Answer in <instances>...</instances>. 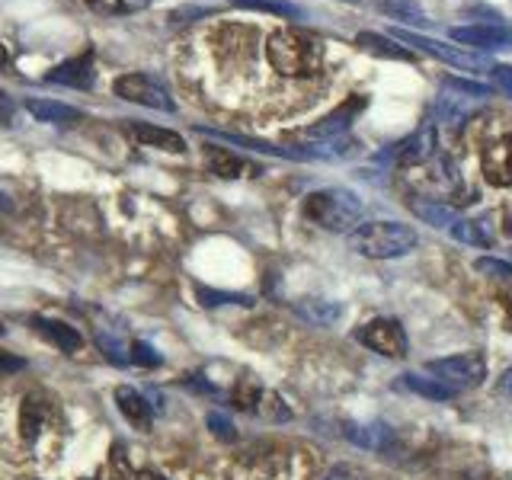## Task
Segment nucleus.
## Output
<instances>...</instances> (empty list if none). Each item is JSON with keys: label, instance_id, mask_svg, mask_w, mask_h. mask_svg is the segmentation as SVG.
<instances>
[{"label": "nucleus", "instance_id": "22", "mask_svg": "<svg viewBox=\"0 0 512 480\" xmlns=\"http://www.w3.org/2000/svg\"><path fill=\"white\" fill-rule=\"evenodd\" d=\"M231 7L272 13V16H282V20H304V16H308L298 4H292V0H231Z\"/></svg>", "mask_w": 512, "mask_h": 480}, {"label": "nucleus", "instance_id": "19", "mask_svg": "<svg viewBox=\"0 0 512 480\" xmlns=\"http://www.w3.org/2000/svg\"><path fill=\"white\" fill-rule=\"evenodd\" d=\"M295 311L314 327H330V324H336V320L343 317V304L324 301V298H304V301L295 304Z\"/></svg>", "mask_w": 512, "mask_h": 480}, {"label": "nucleus", "instance_id": "34", "mask_svg": "<svg viewBox=\"0 0 512 480\" xmlns=\"http://www.w3.org/2000/svg\"><path fill=\"white\" fill-rule=\"evenodd\" d=\"M205 423H208V429H212L218 439H228V442H231V439L237 436V432H234V423H231L224 413H208V416H205Z\"/></svg>", "mask_w": 512, "mask_h": 480}, {"label": "nucleus", "instance_id": "1", "mask_svg": "<svg viewBox=\"0 0 512 480\" xmlns=\"http://www.w3.org/2000/svg\"><path fill=\"white\" fill-rule=\"evenodd\" d=\"M266 58L282 77H314L324 68V42L301 29H279L266 39Z\"/></svg>", "mask_w": 512, "mask_h": 480}, {"label": "nucleus", "instance_id": "42", "mask_svg": "<svg viewBox=\"0 0 512 480\" xmlns=\"http://www.w3.org/2000/svg\"><path fill=\"white\" fill-rule=\"evenodd\" d=\"M0 336H4V324H0Z\"/></svg>", "mask_w": 512, "mask_h": 480}, {"label": "nucleus", "instance_id": "21", "mask_svg": "<svg viewBox=\"0 0 512 480\" xmlns=\"http://www.w3.org/2000/svg\"><path fill=\"white\" fill-rule=\"evenodd\" d=\"M375 7L384 16H391V20H400L407 26H429V16L416 0H375Z\"/></svg>", "mask_w": 512, "mask_h": 480}, {"label": "nucleus", "instance_id": "7", "mask_svg": "<svg viewBox=\"0 0 512 480\" xmlns=\"http://www.w3.org/2000/svg\"><path fill=\"white\" fill-rule=\"evenodd\" d=\"M112 90H116V96H122V100L148 106V109H160V112H173L176 109L170 90L160 84L157 77H151V74H135V71L122 74V77H116Z\"/></svg>", "mask_w": 512, "mask_h": 480}, {"label": "nucleus", "instance_id": "12", "mask_svg": "<svg viewBox=\"0 0 512 480\" xmlns=\"http://www.w3.org/2000/svg\"><path fill=\"white\" fill-rule=\"evenodd\" d=\"M362 109H365V96H349V100L343 106H336L330 116L314 122L311 128H304V138H336V135H343Z\"/></svg>", "mask_w": 512, "mask_h": 480}, {"label": "nucleus", "instance_id": "30", "mask_svg": "<svg viewBox=\"0 0 512 480\" xmlns=\"http://www.w3.org/2000/svg\"><path fill=\"white\" fill-rule=\"evenodd\" d=\"M128 359H132L135 365H141V368H157L160 362V352L151 346V343H144V340H135L132 346H128Z\"/></svg>", "mask_w": 512, "mask_h": 480}, {"label": "nucleus", "instance_id": "2", "mask_svg": "<svg viewBox=\"0 0 512 480\" xmlns=\"http://www.w3.org/2000/svg\"><path fill=\"white\" fill-rule=\"evenodd\" d=\"M416 240H420L416 231L400 221H368V224H356L349 231V247L368 256V260H397V256H407L416 247Z\"/></svg>", "mask_w": 512, "mask_h": 480}, {"label": "nucleus", "instance_id": "35", "mask_svg": "<svg viewBox=\"0 0 512 480\" xmlns=\"http://www.w3.org/2000/svg\"><path fill=\"white\" fill-rule=\"evenodd\" d=\"M324 480H365V471L359 464H336Z\"/></svg>", "mask_w": 512, "mask_h": 480}, {"label": "nucleus", "instance_id": "5", "mask_svg": "<svg viewBox=\"0 0 512 480\" xmlns=\"http://www.w3.org/2000/svg\"><path fill=\"white\" fill-rule=\"evenodd\" d=\"M391 36H394V42H400V45H413L416 52H426V55H432V58H439V61H445V64H452V68H461V71H490V64L480 58L477 52H461V48H455V45H448V42H442V39H432V36H420V32H410V29H400V26H394L391 29Z\"/></svg>", "mask_w": 512, "mask_h": 480}, {"label": "nucleus", "instance_id": "43", "mask_svg": "<svg viewBox=\"0 0 512 480\" xmlns=\"http://www.w3.org/2000/svg\"><path fill=\"white\" fill-rule=\"evenodd\" d=\"M352 4H356V0H352Z\"/></svg>", "mask_w": 512, "mask_h": 480}, {"label": "nucleus", "instance_id": "37", "mask_svg": "<svg viewBox=\"0 0 512 480\" xmlns=\"http://www.w3.org/2000/svg\"><path fill=\"white\" fill-rule=\"evenodd\" d=\"M0 368H4V372H20V368H26V362L16 359V356H4V352H0Z\"/></svg>", "mask_w": 512, "mask_h": 480}, {"label": "nucleus", "instance_id": "36", "mask_svg": "<svg viewBox=\"0 0 512 480\" xmlns=\"http://www.w3.org/2000/svg\"><path fill=\"white\" fill-rule=\"evenodd\" d=\"M208 13H212V10H205V7H183V10H173V16H170V20L173 23H186L189 20V16H208Z\"/></svg>", "mask_w": 512, "mask_h": 480}, {"label": "nucleus", "instance_id": "13", "mask_svg": "<svg viewBox=\"0 0 512 480\" xmlns=\"http://www.w3.org/2000/svg\"><path fill=\"white\" fill-rule=\"evenodd\" d=\"M125 135L135 138L138 144H144V148H157V151H167V154H183L186 151L183 135L170 132V128L151 125V122H128Z\"/></svg>", "mask_w": 512, "mask_h": 480}, {"label": "nucleus", "instance_id": "38", "mask_svg": "<svg viewBox=\"0 0 512 480\" xmlns=\"http://www.w3.org/2000/svg\"><path fill=\"white\" fill-rule=\"evenodd\" d=\"M500 391L503 394H512V365L503 372V378H500Z\"/></svg>", "mask_w": 512, "mask_h": 480}, {"label": "nucleus", "instance_id": "16", "mask_svg": "<svg viewBox=\"0 0 512 480\" xmlns=\"http://www.w3.org/2000/svg\"><path fill=\"white\" fill-rule=\"evenodd\" d=\"M29 327H36L39 336H45L48 343L58 346L61 352H77L84 346V336H80L71 324H64V320H55V317H32Z\"/></svg>", "mask_w": 512, "mask_h": 480}, {"label": "nucleus", "instance_id": "24", "mask_svg": "<svg viewBox=\"0 0 512 480\" xmlns=\"http://www.w3.org/2000/svg\"><path fill=\"white\" fill-rule=\"evenodd\" d=\"M413 212L420 215L423 221H429L432 228H452V224L458 221V212L452 205H442V202H423V199H416L413 202Z\"/></svg>", "mask_w": 512, "mask_h": 480}, {"label": "nucleus", "instance_id": "32", "mask_svg": "<svg viewBox=\"0 0 512 480\" xmlns=\"http://www.w3.org/2000/svg\"><path fill=\"white\" fill-rule=\"evenodd\" d=\"M490 87L512 100V64H490Z\"/></svg>", "mask_w": 512, "mask_h": 480}, {"label": "nucleus", "instance_id": "27", "mask_svg": "<svg viewBox=\"0 0 512 480\" xmlns=\"http://www.w3.org/2000/svg\"><path fill=\"white\" fill-rule=\"evenodd\" d=\"M42 416H45V404L39 397H26L23 400V413H20V429L26 439H36L39 436V426H42Z\"/></svg>", "mask_w": 512, "mask_h": 480}, {"label": "nucleus", "instance_id": "28", "mask_svg": "<svg viewBox=\"0 0 512 480\" xmlns=\"http://www.w3.org/2000/svg\"><path fill=\"white\" fill-rule=\"evenodd\" d=\"M448 231H452V237H455V240H461V244H471V247H490V237L484 234V228H480L477 221L458 218Z\"/></svg>", "mask_w": 512, "mask_h": 480}, {"label": "nucleus", "instance_id": "11", "mask_svg": "<svg viewBox=\"0 0 512 480\" xmlns=\"http://www.w3.org/2000/svg\"><path fill=\"white\" fill-rule=\"evenodd\" d=\"M96 80V68H93V52L77 55L61 61L58 68H52L45 74V84H61V87H74V90H87Z\"/></svg>", "mask_w": 512, "mask_h": 480}, {"label": "nucleus", "instance_id": "18", "mask_svg": "<svg viewBox=\"0 0 512 480\" xmlns=\"http://www.w3.org/2000/svg\"><path fill=\"white\" fill-rule=\"evenodd\" d=\"M346 439H352L362 448H375V452H381V448H388L394 442V429L388 423H352V426H346Z\"/></svg>", "mask_w": 512, "mask_h": 480}, {"label": "nucleus", "instance_id": "8", "mask_svg": "<svg viewBox=\"0 0 512 480\" xmlns=\"http://www.w3.org/2000/svg\"><path fill=\"white\" fill-rule=\"evenodd\" d=\"M356 340L362 346H368L378 356H388V359H400L407 356V330L397 324L391 317H378V320H368V324L359 327Z\"/></svg>", "mask_w": 512, "mask_h": 480}, {"label": "nucleus", "instance_id": "10", "mask_svg": "<svg viewBox=\"0 0 512 480\" xmlns=\"http://www.w3.org/2000/svg\"><path fill=\"white\" fill-rule=\"evenodd\" d=\"M480 173H484V180L496 189L512 186V135H503L484 151V157H480Z\"/></svg>", "mask_w": 512, "mask_h": 480}, {"label": "nucleus", "instance_id": "41", "mask_svg": "<svg viewBox=\"0 0 512 480\" xmlns=\"http://www.w3.org/2000/svg\"><path fill=\"white\" fill-rule=\"evenodd\" d=\"M506 231L512 234V215H509V224H506Z\"/></svg>", "mask_w": 512, "mask_h": 480}, {"label": "nucleus", "instance_id": "40", "mask_svg": "<svg viewBox=\"0 0 512 480\" xmlns=\"http://www.w3.org/2000/svg\"><path fill=\"white\" fill-rule=\"evenodd\" d=\"M4 64H10V55H7V45H0V68H4Z\"/></svg>", "mask_w": 512, "mask_h": 480}, {"label": "nucleus", "instance_id": "31", "mask_svg": "<svg viewBox=\"0 0 512 480\" xmlns=\"http://www.w3.org/2000/svg\"><path fill=\"white\" fill-rule=\"evenodd\" d=\"M474 269L480 272V276H490V279H509L512 276V263L496 260V256H480V260H474Z\"/></svg>", "mask_w": 512, "mask_h": 480}, {"label": "nucleus", "instance_id": "15", "mask_svg": "<svg viewBox=\"0 0 512 480\" xmlns=\"http://www.w3.org/2000/svg\"><path fill=\"white\" fill-rule=\"evenodd\" d=\"M116 407L135 429L148 432L154 426V407L148 404V397H144L141 391H135V388H128V384L116 388Z\"/></svg>", "mask_w": 512, "mask_h": 480}, {"label": "nucleus", "instance_id": "20", "mask_svg": "<svg viewBox=\"0 0 512 480\" xmlns=\"http://www.w3.org/2000/svg\"><path fill=\"white\" fill-rule=\"evenodd\" d=\"M356 42L365 48V52H372L378 58H391V61H413V52L404 45H397L394 39L381 36V32H359Z\"/></svg>", "mask_w": 512, "mask_h": 480}, {"label": "nucleus", "instance_id": "25", "mask_svg": "<svg viewBox=\"0 0 512 480\" xmlns=\"http://www.w3.org/2000/svg\"><path fill=\"white\" fill-rule=\"evenodd\" d=\"M404 384L413 391V394H420L426 400H448L455 391L448 388V384H442L439 378H423V375H416V372H407L404 375Z\"/></svg>", "mask_w": 512, "mask_h": 480}, {"label": "nucleus", "instance_id": "17", "mask_svg": "<svg viewBox=\"0 0 512 480\" xmlns=\"http://www.w3.org/2000/svg\"><path fill=\"white\" fill-rule=\"evenodd\" d=\"M23 106H26V112L32 119L45 122V125H74V122L84 119V112H80V109H74L68 103H58V100H32V96H29Z\"/></svg>", "mask_w": 512, "mask_h": 480}, {"label": "nucleus", "instance_id": "26", "mask_svg": "<svg viewBox=\"0 0 512 480\" xmlns=\"http://www.w3.org/2000/svg\"><path fill=\"white\" fill-rule=\"evenodd\" d=\"M87 7L100 16H135L151 7V0H87Z\"/></svg>", "mask_w": 512, "mask_h": 480}, {"label": "nucleus", "instance_id": "6", "mask_svg": "<svg viewBox=\"0 0 512 480\" xmlns=\"http://www.w3.org/2000/svg\"><path fill=\"white\" fill-rule=\"evenodd\" d=\"M429 372L436 375L442 384H448L452 391H468L477 388L480 381L487 378V362L477 356V352H461V356H448V359H432Z\"/></svg>", "mask_w": 512, "mask_h": 480}, {"label": "nucleus", "instance_id": "3", "mask_svg": "<svg viewBox=\"0 0 512 480\" xmlns=\"http://www.w3.org/2000/svg\"><path fill=\"white\" fill-rule=\"evenodd\" d=\"M304 218L324 231H352L362 218V202L349 189H317L301 205Z\"/></svg>", "mask_w": 512, "mask_h": 480}, {"label": "nucleus", "instance_id": "4", "mask_svg": "<svg viewBox=\"0 0 512 480\" xmlns=\"http://www.w3.org/2000/svg\"><path fill=\"white\" fill-rule=\"evenodd\" d=\"M493 96V87L477 84V80H461V77H445L439 100H436V116L448 125L461 128L474 112Z\"/></svg>", "mask_w": 512, "mask_h": 480}, {"label": "nucleus", "instance_id": "14", "mask_svg": "<svg viewBox=\"0 0 512 480\" xmlns=\"http://www.w3.org/2000/svg\"><path fill=\"white\" fill-rule=\"evenodd\" d=\"M394 154H397V164H426V160L436 154V125H420L416 132L404 141V144H394Z\"/></svg>", "mask_w": 512, "mask_h": 480}, {"label": "nucleus", "instance_id": "33", "mask_svg": "<svg viewBox=\"0 0 512 480\" xmlns=\"http://www.w3.org/2000/svg\"><path fill=\"white\" fill-rule=\"evenodd\" d=\"M199 298L208 308H215V304H253V298L247 295H231V292H208V288H199Z\"/></svg>", "mask_w": 512, "mask_h": 480}, {"label": "nucleus", "instance_id": "39", "mask_svg": "<svg viewBox=\"0 0 512 480\" xmlns=\"http://www.w3.org/2000/svg\"><path fill=\"white\" fill-rule=\"evenodd\" d=\"M135 480H167V477H160V474H154V471H141Z\"/></svg>", "mask_w": 512, "mask_h": 480}, {"label": "nucleus", "instance_id": "9", "mask_svg": "<svg viewBox=\"0 0 512 480\" xmlns=\"http://www.w3.org/2000/svg\"><path fill=\"white\" fill-rule=\"evenodd\" d=\"M458 45H468L474 52H500L512 48V29L500 23H474V26H455L448 32Z\"/></svg>", "mask_w": 512, "mask_h": 480}, {"label": "nucleus", "instance_id": "29", "mask_svg": "<svg viewBox=\"0 0 512 480\" xmlns=\"http://www.w3.org/2000/svg\"><path fill=\"white\" fill-rule=\"evenodd\" d=\"M96 346L103 349V356H106L109 362H116V365H128V362H132V359L125 356L128 346L119 340L116 333H106V330H100V333H96Z\"/></svg>", "mask_w": 512, "mask_h": 480}, {"label": "nucleus", "instance_id": "23", "mask_svg": "<svg viewBox=\"0 0 512 480\" xmlns=\"http://www.w3.org/2000/svg\"><path fill=\"white\" fill-rule=\"evenodd\" d=\"M205 164L215 176H224V180H234V176H240L247 170V164L237 154H231L228 148H215V144L212 148H205Z\"/></svg>", "mask_w": 512, "mask_h": 480}]
</instances>
